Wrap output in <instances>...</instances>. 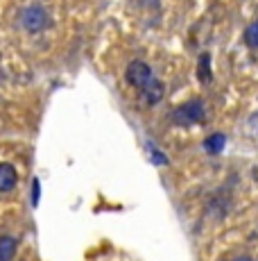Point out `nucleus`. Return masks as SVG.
I'll return each instance as SVG.
<instances>
[{
    "instance_id": "f257e3e1",
    "label": "nucleus",
    "mask_w": 258,
    "mask_h": 261,
    "mask_svg": "<svg viewBox=\"0 0 258 261\" xmlns=\"http://www.w3.org/2000/svg\"><path fill=\"white\" fill-rule=\"evenodd\" d=\"M48 23H50V18H48V12L43 7H27L25 12H23V28L27 30V32H41V30L48 28Z\"/></svg>"
},
{
    "instance_id": "f03ea898",
    "label": "nucleus",
    "mask_w": 258,
    "mask_h": 261,
    "mask_svg": "<svg viewBox=\"0 0 258 261\" xmlns=\"http://www.w3.org/2000/svg\"><path fill=\"white\" fill-rule=\"evenodd\" d=\"M175 123L179 125H190V123H200L202 118H204V105L200 102V100H192V102H186L181 105L179 109L175 112Z\"/></svg>"
},
{
    "instance_id": "7ed1b4c3",
    "label": "nucleus",
    "mask_w": 258,
    "mask_h": 261,
    "mask_svg": "<svg viewBox=\"0 0 258 261\" xmlns=\"http://www.w3.org/2000/svg\"><path fill=\"white\" fill-rule=\"evenodd\" d=\"M152 77H154V75H152V68L147 66L145 62H132L127 66V82L132 84V87H136L138 91H141Z\"/></svg>"
},
{
    "instance_id": "20e7f679",
    "label": "nucleus",
    "mask_w": 258,
    "mask_h": 261,
    "mask_svg": "<svg viewBox=\"0 0 258 261\" xmlns=\"http://www.w3.org/2000/svg\"><path fill=\"white\" fill-rule=\"evenodd\" d=\"M18 182V173L12 164H0V193L12 191Z\"/></svg>"
},
{
    "instance_id": "39448f33",
    "label": "nucleus",
    "mask_w": 258,
    "mask_h": 261,
    "mask_svg": "<svg viewBox=\"0 0 258 261\" xmlns=\"http://www.w3.org/2000/svg\"><path fill=\"white\" fill-rule=\"evenodd\" d=\"M141 93H143V98H145V100H147V102H150V105H156L158 100L163 98V84L158 82L156 77H152L150 82H147L145 87L141 89Z\"/></svg>"
},
{
    "instance_id": "423d86ee",
    "label": "nucleus",
    "mask_w": 258,
    "mask_h": 261,
    "mask_svg": "<svg viewBox=\"0 0 258 261\" xmlns=\"http://www.w3.org/2000/svg\"><path fill=\"white\" fill-rule=\"evenodd\" d=\"M16 254V241L12 237H0V261H12Z\"/></svg>"
},
{
    "instance_id": "0eeeda50",
    "label": "nucleus",
    "mask_w": 258,
    "mask_h": 261,
    "mask_svg": "<svg viewBox=\"0 0 258 261\" xmlns=\"http://www.w3.org/2000/svg\"><path fill=\"white\" fill-rule=\"evenodd\" d=\"M204 148H206V152H211V154H217V152H220L222 148H224V134H211V137L206 139Z\"/></svg>"
},
{
    "instance_id": "6e6552de",
    "label": "nucleus",
    "mask_w": 258,
    "mask_h": 261,
    "mask_svg": "<svg viewBox=\"0 0 258 261\" xmlns=\"http://www.w3.org/2000/svg\"><path fill=\"white\" fill-rule=\"evenodd\" d=\"M245 43L249 48H258V21H254L245 30Z\"/></svg>"
},
{
    "instance_id": "1a4fd4ad",
    "label": "nucleus",
    "mask_w": 258,
    "mask_h": 261,
    "mask_svg": "<svg viewBox=\"0 0 258 261\" xmlns=\"http://www.w3.org/2000/svg\"><path fill=\"white\" fill-rule=\"evenodd\" d=\"M32 202L37 204L39 202V182L34 179V184H32Z\"/></svg>"
},
{
    "instance_id": "9d476101",
    "label": "nucleus",
    "mask_w": 258,
    "mask_h": 261,
    "mask_svg": "<svg viewBox=\"0 0 258 261\" xmlns=\"http://www.w3.org/2000/svg\"><path fill=\"white\" fill-rule=\"evenodd\" d=\"M233 261H251L249 257H247V254H242V257H236V259H233Z\"/></svg>"
}]
</instances>
